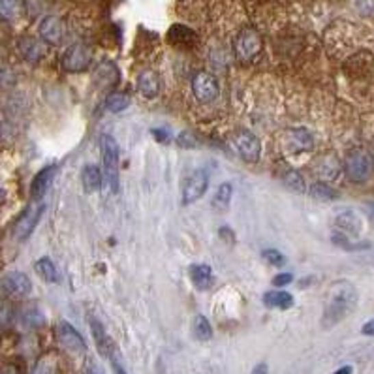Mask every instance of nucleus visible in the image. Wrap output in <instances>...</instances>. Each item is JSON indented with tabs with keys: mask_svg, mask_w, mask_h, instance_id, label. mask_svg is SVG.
Returning a JSON list of instances; mask_svg holds the SVG:
<instances>
[{
	"mask_svg": "<svg viewBox=\"0 0 374 374\" xmlns=\"http://www.w3.org/2000/svg\"><path fill=\"white\" fill-rule=\"evenodd\" d=\"M358 307V290L348 280H338L331 286L327 301L323 307L322 325L325 329L335 327L337 323L346 320L352 314L353 308Z\"/></svg>",
	"mask_w": 374,
	"mask_h": 374,
	"instance_id": "f257e3e1",
	"label": "nucleus"
},
{
	"mask_svg": "<svg viewBox=\"0 0 374 374\" xmlns=\"http://www.w3.org/2000/svg\"><path fill=\"white\" fill-rule=\"evenodd\" d=\"M373 156L365 149H353L346 154L345 173L352 183H365L373 173Z\"/></svg>",
	"mask_w": 374,
	"mask_h": 374,
	"instance_id": "f03ea898",
	"label": "nucleus"
},
{
	"mask_svg": "<svg viewBox=\"0 0 374 374\" xmlns=\"http://www.w3.org/2000/svg\"><path fill=\"white\" fill-rule=\"evenodd\" d=\"M262 49H264V42L256 29L247 27L235 38V55L241 62H247V64L254 62L260 57Z\"/></svg>",
	"mask_w": 374,
	"mask_h": 374,
	"instance_id": "7ed1b4c3",
	"label": "nucleus"
},
{
	"mask_svg": "<svg viewBox=\"0 0 374 374\" xmlns=\"http://www.w3.org/2000/svg\"><path fill=\"white\" fill-rule=\"evenodd\" d=\"M102 145V158H103V175L113 192L119 188V145L115 138H111L108 134H103L100 138Z\"/></svg>",
	"mask_w": 374,
	"mask_h": 374,
	"instance_id": "20e7f679",
	"label": "nucleus"
},
{
	"mask_svg": "<svg viewBox=\"0 0 374 374\" xmlns=\"http://www.w3.org/2000/svg\"><path fill=\"white\" fill-rule=\"evenodd\" d=\"M45 211V205L42 201H32L29 205L25 207V211L21 213V216L17 219L14 226V235L17 241H27L32 232L36 229L38 222L42 219V214Z\"/></svg>",
	"mask_w": 374,
	"mask_h": 374,
	"instance_id": "39448f33",
	"label": "nucleus"
},
{
	"mask_svg": "<svg viewBox=\"0 0 374 374\" xmlns=\"http://www.w3.org/2000/svg\"><path fill=\"white\" fill-rule=\"evenodd\" d=\"M90 60H92V51L88 49L85 44H74L68 47L62 59H60V66L64 72L70 74H79L85 72L90 66Z\"/></svg>",
	"mask_w": 374,
	"mask_h": 374,
	"instance_id": "423d86ee",
	"label": "nucleus"
},
{
	"mask_svg": "<svg viewBox=\"0 0 374 374\" xmlns=\"http://www.w3.org/2000/svg\"><path fill=\"white\" fill-rule=\"evenodd\" d=\"M235 153L241 156L242 160L254 164L260 160V154H262V143L258 140L256 134H252L250 130H239L234 134L232 138Z\"/></svg>",
	"mask_w": 374,
	"mask_h": 374,
	"instance_id": "0eeeda50",
	"label": "nucleus"
},
{
	"mask_svg": "<svg viewBox=\"0 0 374 374\" xmlns=\"http://www.w3.org/2000/svg\"><path fill=\"white\" fill-rule=\"evenodd\" d=\"M192 95L201 103H211L219 96V81L205 70L196 72L192 77Z\"/></svg>",
	"mask_w": 374,
	"mask_h": 374,
	"instance_id": "6e6552de",
	"label": "nucleus"
},
{
	"mask_svg": "<svg viewBox=\"0 0 374 374\" xmlns=\"http://www.w3.org/2000/svg\"><path fill=\"white\" fill-rule=\"evenodd\" d=\"M2 290L12 297H27L32 292V282L30 279L21 271H10L2 277L0 282Z\"/></svg>",
	"mask_w": 374,
	"mask_h": 374,
	"instance_id": "1a4fd4ad",
	"label": "nucleus"
},
{
	"mask_svg": "<svg viewBox=\"0 0 374 374\" xmlns=\"http://www.w3.org/2000/svg\"><path fill=\"white\" fill-rule=\"evenodd\" d=\"M207 186H209V177L205 171H196L188 177V181L183 186V203L184 205H190L194 201H198L203 194H205Z\"/></svg>",
	"mask_w": 374,
	"mask_h": 374,
	"instance_id": "9d476101",
	"label": "nucleus"
},
{
	"mask_svg": "<svg viewBox=\"0 0 374 374\" xmlns=\"http://www.w3.org/2000/svg\"><path fill=\"white\" fill-rule=\"evenodd\" d=\"M57 335H59L60 345L64 346L66 350L74 353H83L87 352V345H85V338L81 337V333L75 329L72 323L60 322L59 329H57Z\"/></svg>",
	"mask_w": 374,
	"mask_h": 374,
	"instance_id": "9b49d317",
	"label": "nucleus"
},
{
	"mask_svg": "<svg viewBox=\"0 0 374 374\" xmlns=\"http://www.w3.org/2000/svg\"><path fill=\"white\" fill-rule=\"evenodd\" d=\"M55 173H57V166H45L44 169H40L34 179H32V183H30V196L32 199H40L44 198L45 192L49 190V186H51L53 179H55Z\"/></svg>",
	"mask_w": 374,
	"mask_h": 374,
	"instance_id": "f8f14e48",
	"label": "nucleus"
},
{
	"mask_svg": "<svg viewBox=\"0 0 374 374\" xmlns=\"http://www.w3.org/2000/svg\"><path fill=\"white\" fill-rule=\"evenodd\" d=\"M40 36L47 44H59L64 38V25L57 15H45L40 21Z\"/></svg>",
	"mask_w": 374,
	"mask_h": 374,
	"instance_id": "ddd939ff",
	"label": "nucleus"
},
{
	"mask_svg": "<svg viewBox=\"0 0 374 374\" xmlns=\"http://www.w3.org/2000/svg\"><path fill=\"white\" fill-rule=\"evenodd\" d=\"M138 90L141 96H145L149 100H154L156 96L160 95V77L153 70H143L136 79Z\"/></svg>",
	"mask_w": 374,
	"mask_h": 374,
	"instance_id": "4468645a",
	"label": "nucleus"
},
{
	"mask_svg": "<svg viewBox=\"0 0 374 374\" xmlns=\"http://www.w3.org/2000/svg\"><path fill=\"white\" fill-rule=\"evenodd\" d=\"M168 40L169 44L179 45V47H192V45L198 44V34L192 29H188L186 25L177 23L168 30Z\"/></svg>",
	"mask_w": 374,
	"mask_h": 374,
	"instance_id": "2eb2a0df",
	"label": "nucleus"
},
{
	"mask_svg": "<svg viewBox=\"0 0 374 374\" xmlns=\"http://www.w3.org/2000/svg\"><path fill=\"white\" fill-rule=\"evenodd\" d=\"M102 181L103 173L100 171L98 166H95V164H87L85 168L81 169V183H83V188H85V192H88V194H92V192L98 190V188L102 186Z\"/></svg>",
	"mask_w": 374,
	"mask_h": 374,
	"instance_id": "dca6fc26",
	"label": "nucleus"
},
{
	"mask_svg": "<svg viewBox=\"0 0 374 374\" xmlns=\"http://www.w3.org/2000/svg\"><path fill=\"white\" fill-rule=\"evenodd\" d=\"M190 280L194 286L198 288V290H207V288H211L213 284V269L205 264H194L190 265Z\"/></svg>",
	"mask_w": 374,
	"mask_h": 374,
	"instance_id": "f3484780",
	"label": "nucleus"
},
{
	"mask_svg": "<svg viewBox=\"0 0 374 374\" xmlns=\"http://www.w3.org/2000/svg\"><path fill=\"white\" fill-rule=\"evenodd\" d=\"M335 224L342 232L348 235H358L361 232V219L356 211H342L337 214Z\"/></svg>",
	"mask_w": 374,
	"mask_h": 374,
	"instance_id": "a211bd4d",
	"label": "nucleus"
},
{
	"mask_svg": "<svg viewBox=\"0 0 374 374\" xmlns=\"http://www.w3.org/2000/svg\"><path fill=\"white\" fill-rule=\"evenodd\" d=\"M19 51H21L23 59H27L29 62H38V60L44 59L45 47L44 44H40L34 38H21L19 42Z\"/></svg>",
	"mask_w": 374,
	"mask_h": 374,
	"instance_id": "6ab92c4d",
	"label": "nucleus"
},
{
	"mask_svg": "<svg viewBox=\"0 0 374 374\" xmlns=\"http://www.w3.org/2000/svg\"><path fill=\"white\" fill-rule=\"evenodd\" d=\"M264 305L269 308H280V310H288L294 307V295L288 294L284 290H275V292H267L264 295Z\"/></svg>",
	"mask_w": 374,
	"mask_h": 374,
	"instance_id": "aec40b11",
	"label": "nucleus"
},
{
	"mask_svg": "<svg viewBox=\"0 0 374 374\" xmlns=\"http://www.w3.org/2000/svg\"><path fill=\"white\" fill-rule=\"evenodd\" d=\"M288 143L295 149V151H310L314 145V140L307 128H294L288 134Z\"/></svg>",
	"mask_w": 374,
	"mask_h": 374,
	"instance_id": "412c9836",
	"label": "nucleus"
},
{
	"mask_svg": "<svg viewBox=\"0 0 374 374\" xmlns=\"http://www.w3.org/2000/svg\"><path fill=\"white\" fill-rule=\"evenodd\" d=\"M90 329H92V335H95L96 346H98V350L103 353V356H113V342H111V338L108 337V333L103 329V325L95 318H90Z\"/></svg>",
	"mask_w": 374,
	"mask_h": 374,
	"instance_id": "4be33fe9",
	"label": "nucleus"
},
{
	"mask_svg": "<svg viewBox=\"0 0 374 374\" xmlns=\"http://www.w3.org/2000/svg\"><path fill=\"white\" fill-rule=\"evenodd\" d=\"M234 198V186L232 183L221 184L213 196V209L214 211H226Z\"/></svg>",
	"mask_w": 374,
	"mask_h": 374,
	"instance_id": "5701e85b",
	"label": "nucleus"
},
{
	"mask_svg": "<svg viewBox=\"0 0 374 374\" xmlns=\"http://www.w3.org/2000/svg\"><path fill=\"white\" fill-rule=\"evenodd\" d=\"M32 374H59V358L53 352L44 353L32 369Z\"/></svg>",
	"mask_w": 374,
	"mask_h": 374,
	"instance_id": "b1692460",
	"label": "nucleus"
},
{
	"mask_svg": "<svg viewBox=\"0 0 374 374\" xmlns=\"http://www.w3.org/2000/svg\"><path fill=\"white\" fill-rule=\"evenodd\" d=\"M34 267H36V273L42 277V280H45L47 284L59 282V271H57V267L49 258H40L34 264Z\"/></svg>",
	"mask_w": 374,
	"mask_h": 374,
	"instance_id": "393cba45",
	"label": "nucleus"
},
{
	"mask_svg": "<svg viewBox=\"0 0 374 374\" xmlns=\"http://www.w3.org/2000/svg\"><path fill=\"white\" fill-rule=\"evenodd\" d=\"M128 105H130V98H128L125 92H113V95L108 96V100H105V110L110 111V113H121V111H125Z\"/></svg>",
	"mask_w": 374,
	"mask_h": 374,
	"instance_id": "a878e982",
	"label": "nucleus"
},
{
	"mask_svg": "<svg viewBox=\"0 0 374 374\" xmlns=\"http://www.w3.org/2000/svg\"><path fill=\"white\" fill-rule=\"evenodd\" d=\"M194 337L198 340H209L213 337V327H211V323H209L205 316L198 314L194 318Z\"/></svg>",
	"mask_w": 374,
	"mask_h": 374,
	"instance_id": "bb28decb",
	"label": "nucleus"
},
{
	"mask_svg": "<svg viewBox=\"0 0 374 374\" xmlns=\"http://www.w3.org/2000/svg\"><path fill=\"white\" fill-rule=\"evenodd\" d=\"M21 12V0H0V17L4 21H12Z\"/></svg>",
	"mask_w": 374,
	"mask_h": 374,
	"instance_id": "cd10ccee",
	"label": "nucleus"
},
{
	"mask_svg": "<svg viewBox=\"0 0 374 374\" xmlns=\"http://www.w3.org/2000/svg\"><path fill=\"white\" fill-rule=\"evenodd\" d=\"M310 196L322 201H331V199L338 198V192H335L327 183H314L310 186Z\"/></svg>",
	"mask_w": 374,
	"mask_h": 374,
	"instance_id": "c85d7f7f",
	"label": "nucleus"
},
{
	"mask_svg": "<svg viewBox=\"0 0 374 374\" xmlns=\"http://www.w3.org/2000/svg\"><path fill=\"white\" fill-rule=\"evenodd\" d=\"M282 183L286 184L290 190L305 192V181H303V177L299 175V171H295V169H286V171H284Z\"/></svg>",
	"mask_w": 374,
	"mask_h": 374,
	"instance_id": "c756f323",
	"label": "nucleus"
},
{
	"mask_svg": "<svg viewBox=\"0 0 374 374\" xmlns=\"http://www.w3.org/2000/svg\"><path fill=\"white\" fill-rule=\"evenodd\" d=\"M21 322L27 327H40L44 323V316H42V312L36 307H29L21 312Z\"/></svg>",
	"mask_w": 374,
	"mask_h": 374,
	"instance_id": "7c9ffc66",
	"label": "nucleus"
},
{
	"mask_svg": "<svg viewBox=\"0 0 374 374\" xmlns=\"http://www.w3.org/2000/svg\"><path fill=\"white\" fill-rule=\"evenodd\" d=\"M318 173L322 177H325V179H335L338 173V166H337V160H325V158H322L320 160V166H318Z\"/></svg>",
	"mask_w": 374,
	"mask_h": 374,
	"instance_id": "2f4dec72",
	"label": "nucleus"
},
{
	"mask_svg": "<svg viewBox=\"0 0 374 374\" xmlns=\"http://www.w3.org/2000/svg\"><path fill=\"white\" fill-rule=\"evenodd\" d=\"M264 260L265 262H269L271 265H275V267H280V265L286 264V258L282 256L279 250H273V249L265 250Z\"/></svg>",
	"mask_w": 374,
	"mask_h": 374,
	"instance_id": "473e14b6",
	"label": "nucleus"
},
{
	"mask_svg": "<svg viewBox=\"0 0 374 374\" xmlns=\"http://www.w3.org/2000/svg\"><path fill=\"white\" fill-rule=\"evenodd\" d=\"M356 8L363 15H374V0H356Z\"/></svg>",
	"mask_w": 374,
	"mask_h": 374,
	"instance_id": "72a5a7b5",
	"label": "nucleus"
},
{
	"mask_svg": "<svg viewBox=\"0 0 374 374\" xmlns=\"http://www.w3.org/2000/svg\"><path fill=\"white\" fill-rule=\"evenodd\" d=\"M292 280H294V277H292L290 273H282V275H277V277L273 279V284H275L277 288L288 286V284H290Z\"/></svg>",
	"mask_w": 374,
	"mask_h": 374,
	"instance_id": "f704fd0d",
	"label": "nucleus"
},
{
	"mask_svg": "<svg viewBox=\"0 0 374 374\" xmlns=\"http://www.w3.org/2000/svg\"><path fill=\"white\" fill-rule=\"evenodd\" d=\"M179 143L183 145V147H196V140H194V136L190 132H183L179 136Z\"/></svg>",
	"mask_w": 374,
	"mask_h": 374,
	"instance_id": "c9c22d12",
	"label": "nucleus"
},
{
	"mask_svg": "<svg viewBox=\"0 0 374 374\" xmlns=\"http://www.w3.org/2000/svg\"><path fill=\"white\" fill-rule=\"evenodd\" d=\"M12 320V308L8 305H0V323H8Z\"/></svg>",
	"mask_w": 374,
	"mask_h": 374,
	"instance_id": "e433bc0d",
	"label": "nucleus"
},
{
	"mask_svg": "<svg viewBox=\"0 0 374 374\" xmlns=\"http://www.w3.org/2000/svg\"><path fill=\"white\" fill-rule=\"evenodd\" d=\"M361 333L367 335V337H374V318L373 320H369V322L361 327Z\"/></svg>",
	"mask_w": 374,
	"mask_h": 374,
	"instance_id": "4c0bfd02",
	"label": "nucleus"
},
{
	"mask_svg": "<svg viewBox=\"0 0 374 374\" xmlns=\"http://www.w3.org/2000/svg\"><path fill=\"white\" fill-rule=\"evenodd\" d=\"M153 136L154 140L160 141V143H166V141L169 140V134L166 132V130H153Z\"/></svg>",
	"mask_w": 374,
	"mask_h": 374,
	"instance_id": "58836bf2",
	"label": "nucleus"
},
{
	"mask_svg": "<svg viewBox=\"0 0 374 374\" xmlns=\"http://www.w3.org/2000/svg\"><path fill=\"white\" fill-rule=\"evenodd\" d=\"M250 374H269V367H267V363L262 361V363H258L256 367L252 369V373Z\"/></svg>",
	"mask_w": 374,
	"mask_h": 374,
	"instance_id": "ea45409f",
	"label": "nucleus"
},
{
	"mask_svg": "<svg viewBox=\"0 0 374 374\" xmlns=\"http://www.w3.org/2000/svg\"><path fill=\"white\" fill-rule=\"evenodd\" d=\"M111 361H113V371H115V374H126L125 367H123V365L119 363V360H115V358H113Z\"/></svg>",
	"mask_w": 374,
	"mask_h": 374,
	"instance_id": "a19ab883",
	"label": "nucleus"
},
{
	"mask_svg": "<svg viewBox=\"0 0 374 374\" xmlns=\"http://www.w3.org/2000/svg\"><path fill=\"white\" fill-rule=\"evenodd\" d=\"M85 374H103V373L100 371V369L96 367L95 363H88L87 369H85Z\"/></svg>",
	"mask_w": 374,
	"mask_h": 374,
	"instance_id": "79ce46f5",
	"label": "nucleus"
},
{
	"mask_svg": "<svg viewBox=\"0 0 374 374\" xmlns=\"http://www.w3.org/2000/svg\"><path fill=\"white\" fill-rule=\"evenodd\" d=\"M333 374H353V367L352 365H345V367L337 369Z\"/></svg>",
	"mask_w": 374,
	"mask_h": 374,
	"instance_id": "37998d69",
	"label": "nucleus"
},
{
	"mask_svg": "<svg viewBox=\"0 0 374 374\" xmlns=\"http://www.w3.org/2000/svg\"><path fill=\"white\" fill-rule=\"evenodd\" d=\"M2 374H15V369L14 367H8L2 371Z\"/></svg>",
	"mask_w": 374,
	"mask_h": 374,
	"instance_id": "c03bdc74",
	"label": "nucleus"
},
{
	"mask_svg": "<svg viewBox=\"0 0 374 374\" xmlns=\"http://www.w3.org/2000/svg\"><path fill=\"white\" fill-rule=\"evenodd\" d=\"M0 203H2V198H0Z\"/></svg>",
	"mask_w": 374,
	"mask_h": 374,
	"instance_id": "a18cd8bd",
	"label": "nucleus"
}]
</instances>
